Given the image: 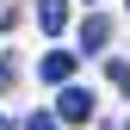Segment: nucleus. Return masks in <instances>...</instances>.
I'll return each instance as SVG.
<instances>
[{"mask_svg":"<svg viewBox=\"0 0 130 130\" xmlns=\"http://www.w3.org/2000/svg\"><path fill=\"white\" fill-rule=\"evenodd\" d=\"M56 118H62V124H87V118H93V93H87V87H62V93H56Z\"/></svg>","mask_w":130,"mask_h":130,"instance_id":"f257e3e1","label":"nucleus"},{"mask_svg":"<svg viewBox=\"0 0 130 130\" xmlns=\"http://www.w3.org/2000/svg\"><path fill=\"white\" fill-rule=\"evenodd\" d=\"M37 74H43V80H56V87H62V80L74 74V50H50V56L37 62Z\"/></svg>","mask_w":130,"mask_h":130,"instance_id":"f03ea898","label":"nucleus"},{"mask_svg":"<svg viewBox=\"0 0 130 130\" xmlns=\"http://www.w3.org/2000/svg\"><path fill=\"white\" fill-rule=\"evenodd\" d=\"M105 43H111V19H105V12H93V19L80 25V50H105Z\"/></svg>","mask_w":130,"mask_h":130,"instance_id":"7ed1b4c3","label":"nucleus"},{"mask_svg":"<svg viewBox=\"0 0 130 130\" xmlns=\"http://www.w3.org/2000/svg\"><path fill=\"white\" fill-rule=\"evenodd\" d=\"M37 25H43V31L56 37V31L68 25V0H37Z\"/></svg>","mask_w":130,"mask_h":130,"instance_id":"20e7f679","label":"nucleus"},{"mask_svg":"<svg viewBox=\"0 0 130 130\" xmlns=\"http://www.w3.org/2000/svg\"><path fill=\"white\" fill-rule=\"evenodd\" d=\"M25 130H62V118H56V111H31Z\"/></svg>","mask_w":130,"mask_h":130,"instance_id":"39448f33","label":"nucleus"},{"mask_svg":"<svg viewBox=\"0 0 130 130\" xmlns=\"http://www.w3.org/2000/svg\"><path fill=\"white\" fill-rule=\"evenodd\" d=\"M12 74H19V62H12L6 50H0V93H6V87H12Z\"/></svg>","mask_w":130,"mask_h":130,"instance_id":"423d86ee","label":"nucleus"},{"mask_svg":"<svg viewBox=\"0 0 130 130\" xmlns=\"http://www.w3.org/2000/svg\"><path fill=\"white\" fill-rule=\"evenodd\" d=\"M111 87H118V93H130V62H111Z\"/></svg>","mask_w":130,"mask_h":130,"instance_id":"0eeeda50","label":"nucleus"},{"mask_svg":"<svg viewBox=\"0 0 130 130\" xmlns=\"http://www.w3.org/2000/svg\"><path fill=\"white\" fill-rule=\"evenodd\" d=\"M6 25H12V6H0V31H6Z\"/></svg>","mask_w":130,"mask_h":130,"instance_id":"6e6552de","label":"nucleus"},{"mask_svg":"<svg viewBox=\"0 0 130 130\" xmlns=\"http://www.w3.org/2000/svg\"><path fill=\"white\" fill-rule=\"evenodd\" d=\"M0 130H6V118H0Z\"/></svg>","mask_w":130,"mask_h":130,"instance_id":"1a4fd4ad","label":"nucleus"},{"mask_svg":"<svg viewBox=\"0 0 130 130\" xmlns=\"http://www.w3.org/2000/svg\"><path fill=\"white\" fill-rule=\"evenodd\" d=\"M124 130H130V124H124Z\"/></svg>","mask_w":130,"mask_h":130,"instance_id":"9d476101","label":"nucleus"}]
</instances>
